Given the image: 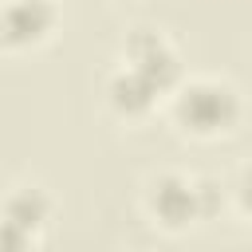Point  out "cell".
<instances>
[{
  "label": "cell",
  "mask_w": 252,
  "mask_h": 252,
  "mask_svg": "<svg viewBox=\"0 0 252 252\" xmlns=\"http://www.w3.org/2000/svg\"><path fill=\"white\" fill-rule=\"evenodd\" d=\"M232 114H236V98H232V91H228V87L201 83V87L185 91V98H181V118H185L193 130H201V134L228 126V122H232Z\"/></svg>",
  "instance_id": "6da1fadb"
},
{
  "label": "cell",
  "mask_w": 252,
  "mask_h": 252,
  "mask_svg": "<svg viewBox=\"0 0 252 252\" xmlns=\"http://www.w3.org/2000/svg\"><path fill=\"white\" fill-rule=\"evenodd\" d=\"M47 24H51V8H47L43 0H16V4L8 8V16H4V35H8L12 43H28V39H35Z\"/></svg>",
  "instance_id": "7a4b0ae2"
},
{
  "label": "cell",
  "mask_w": 252,
  "mask_h": 252,
  "mask_svg": "<svg viewBox=\"0 0 252 252\" xmlns=\"http://www.w3.org/2000/svg\"><path fill=\"white\" fill-rule=\"evenodd\" d=\"M154 209L169 220V224H181L197 213V189H189L185 181L177 177H161L154 185Z\"/></svg>",
  "instance_id": "3957f363"
},
{
  "label": "cell",
  "mask_w": 252,
  "mask_h": 252,
  "mask_svg": "<svg viewBox=\"0 0 252 252\" xmlns=\"http://www.w3.org/2000/svg\"><path fill=\"white\" fill-rule=\"evenodd\" d=\"M110 94H114L118 106H126V110H142V106H150V98L158 94V87H154L150 79H142L138 71H130V75H118V79H114Z\"/></svg>",
  "instance_id": "277c9868"
},
{
  "label": "cell",
  "mask_w": 252,
  "mask_h": 252,
  "mask_svg": "<svg viewBox=\"0 0 252 252\" xmlns=\"http://www.w3.org/2000/svg\"><path fill=\"white\" fill-rule=\"evenodd\" d=\"M8 220L12 224H20L24 232L28 228H35L39 220H43V197L39 193H32V189H24L20 197H12V205H8Z\"/></svg>",
  "instance_id": "5b68a950"
},
{
  "label": "cell",
  "mask_w": 252,
  "mask_h": 252,
  "mask_svg": "<svg viewBox=\"0 0 252 252\" xmlns=\"http://www.w3.org/2000/svg\"><path fill=\"white\" fill-rule=\"evenodd\" d=\"M24 236H28V232H24L20 224H12L8 217L0 220V252H24Z\"/></svg>",
  "instance_id": "8992f818"
}]
</instances>
